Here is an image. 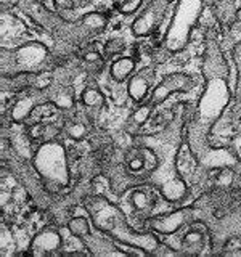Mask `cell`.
<instances>
[{"instance_id":"cell-1","label":"cell","mask_w":241,"mask_h":257,"mask_svg":"<svg viewBox=\"0 0 241 257\" xmlns=\"http://www.w3.org/2000/svg\"><path fill=\"white\" fill-rule=\"evenodd\" d=\"M190 84H191V80H190L188 76H183V74L169 76V77H166L163 82L159 84V87L155 90V95H153V101H155V103L164 101L172 92L185 90V88L190 87Z\"/></svg>"},{"instance_id":"cell-2","label":"cell","mask_w":241,"mask_h":257,"mask_svg":"<svg viewBox=\"0 0 241 257\" xmlns=\"http://www.w3.org/2000/svg\"><path fill=\"white\" fill-rule=\"evenodd\" d=\"M61 244V236L55 230H44L40 235L36 236L34 239V254H50L60 247Z\"/></svg>"},{"instance_id":"cell-3","label":"cell","mask_w":241,"mask_h":257,"mask_svg":"<svg viewBox=\"0 0 241 257\" xmlns=\"http://www.w3.org/2000/svg\"><path fill=\"white\" fill-rule=\"evenodd\" d=\"M190 212H191L190 209H183V211L174 212L167 217H161V219L153 222V227H155V230H159L163 233H174L185 220H187V215Z\"/></svg>"},{"instance_id":"cell-4","label":"cell","mask_w":241,"mask_h":257,"mask_svg":"<svg viewBox=\"0 0 241 257\" xmlns=\"http://www.w3.org/2000/svg\"><path fill=\"white\" fill-rule=\"evenodd\" d=\"M135 69V60L134 58H119L112 63L111 66V76L117 82H123Z\"/></svg>"},{"instance_id":"cell-5","label":"cell","mask_w":241,"mask_h":257,"mask_svg":"<svg viewBox=\"0 0 241 257\" xmlns=\"http://www.w3.org/2000/svg\"><path fill=\"white\" fill-rule=\"evenodd\" d=\"M148 87H150V82H148V79L143 76V72L142 74H137L135 77L131 79V82H129V95H131L135 101H142L148 93Z\"/></svg>"},{"instance_id":"cell-6","label":"cell","mask_w":241,"mask_h":257,"mask_svg":"<svg viewBox=\"0 0 241 257\" xmlns=\"http://www.w3.org/2000/svg\"><path fill=\"white\" fill-rule=\"evenodd\" d=\"M163 193L164 195L171 199V201H177V199H180L183 196V193H185V185L182 180L179 179H175V180H171L169 183H166L164 187H163Z\"/></svg>"},{"instance_id":"cell-7","label":"cell","mask_w":241,"mask_h":257,"mask_svg":"<svg viewBox=\"0 0 241 257\" xmlns=\"http://www.w3.org/2000/svg\"><path fill=\"white\" fill-rule=\"evenodd\" d=\"M68 228L72 235H76L79 238H84L87 236L88 233H90V228H88V222L84 217H74V219H71L69 223H68Z\"/></svg>"},{"instance_id":"cell-8","label":"cell","mask_w":241,"mask_h":257,"mask_svg":"<svg viewBox=\"0 0 241 257\" xmlns=\"http://www.w3.org/2000/svg\"><path fill=\"white\" fill-rule=\"evenodd\" d=\"M82 101L87 106H100V104L104 103V96L96 88H87L82 95Z\"/></svg>"},{"instance_id":"cell-9","label":"cell","mask_w":241,"mask_h":257,"mask_svg":"<svg viewBox=\"0 0 241 257\" xmlns=\"http://www.w3.org/2000/svg\"><path fill=\"white\" fill-rule=\"evenodd\" d=\"M132 203H134L135 209H139V211H145V209L150 207L151 198H150V195L147 191L137 190V191H134V195H132Z\"/></svg>"},{"instance_id":"cell-10","label":"cell","mask_w":241,"mask_h":257,"mask_svg":"<svg viewBox=\"0 0 241 257\" xmlns=\"http://www.w3.org/2000/svg\"><path fill=\"white\" fill-rule=\"evenodd\" d=\"M84 24L92 29H103L106 26V18L100 13H90L84 18Z\"/></svg>"},{"instance_id":"cell-11","label":"cell","mask_w":241,"mask_h":257,"mask_svg":"<svg viewBox=\"0 0 241 257\" xmlns=\"http://www.w3.org/2000/svg\"><path fill=\"white\" fill-rule=\"evenodd\" d=\"M66 132H68V135L71 137L72 140L79 142V140H82L84 137L87 135V128L82 124H79V122H71L66 127Z\"/></svg>"},{"instance_id":"cell-12","label":"cell","mask_w":241,"mask_h":257,"mask_svg":"<svg viewBox=\"0 0 241 257\" xmlns=\"http://www.w3.org/2000/svg\"><path fill=\"white\" fill-rule=\"evenodd\" d=\"M151 116V106L150 104H145V106H140L134 112V122L137 124H145Z\"/></svg>"},{"instance_id":"cell-13","label":"cell","mask_w":241,"mask_h":257,"mask_svg":"<svg viewBox=\"0 0 241 257\" xmlns=\"http://www.w3.org/2000/svg\"><path fill=\"white\" fill-rule=\"evenodd\" d=\"M53 103L60 108H71L72 106V96L66 92H60L55 95Z\"/></svg>"},{"instance_id":"cell-14","label":"cell","mask_w":241,"mask_h":257,"mask_svg":"<svg viewBox=\"0 0 241 257\" xmlns=\"http://www.w3.org/2000/svg\"><path fill=\"white\" fill-rule=\"evenodd\" d=\"M201 241H203V233L198 231V230H191L188 231L187 235L183 238V243L187 246H195V244H201Z\"/></svg>"},{"instance_id":"cell-15","label":"cell","mask_w":241,"mask_h":257,"mask_svg":"<svg viewBox=\"0 0 241 257\" xmlns=\"http://www.w3.org/2000/svg\"><path fill=\"white\" fill-rule=\"evenodd\" d=\"M104 50H106L108 55H112V53H123V50H124L123 40H116V39L109 40V42L106 44V47H104Z\"/></svg>"},{"instance_id":"cell-16","label":"cell","mask_w":241,"mask_h":257,"mask_svg":"<svg viewBox=\"0 0 241 257\" xmlns=\"http://www.w3.org/2000/svg\"><path fill=\"white\" fill-rule=\"evenodd\" d=\"M140 5H142V0H124V4L119 7V10L129 15V13H134Z\"/></svg>"},{"instance_id":"cell-17","label":"cell","mask_w":241,"mask_h":257,"mask_svg":"<svg viewBox=\"0 0 241 257\" xmlns=\"http://www.w3.org/2000/svg\"><path fill=\"white\" fill-rule=\"evenodd\" d=\"M84 60H85V61H92V63H95V61H100V60H101V55H100L98 52L88 50V52H85V55H84Z\"/></svg>"},{"instance_id":"cell-18","label":"cell","mask_w":241,"mask_h":257,"mask_svg":"<svg viewBox=\"0 0 241 257\" xmlns=\"http://www.w3.org/2000/svg\"><path fill=\"white\" fill-rule=\"evenodd\" d=\"M56 4H58L60 7L71 8V7H72V0H56Z\"/></svg>"},{"instance_id":"cell-19","label":"cell","mask_w":241,"mask_h":257,"mask_svg":"<svg viewBox=\"0 0 241 257\" xmlns=\"http://www.w3.org/2000/svg\"><path fill=\"white\" fill-rule=\"evenodd\" d=\"M8 2H16V0H8Z\"/></svg>"}]
</instances>
